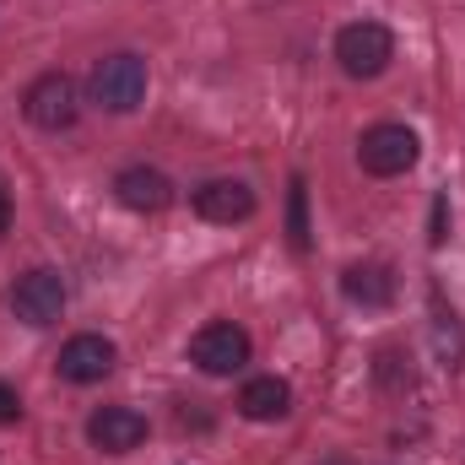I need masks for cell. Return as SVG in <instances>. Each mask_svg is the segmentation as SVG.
I'll use <instances>...</instances> for the list:
<instances>
[{
  "label": "cell",
  "instance_id": "1",
  "mask_svg": "<svg viewBox=\"0 0 465 465\" xmlns=\"http://www.w3.org/2000/svg\"><path fill=\"white\" fill-rule=\"evenodd\" d=\"M336 60H341V71L351 82H373L395 60V33L384 22H347L336 33Z\"/></svg>",
  "mask_w": 465,
  "mask_h": 465
},
{
  "label": "cell",
  "instance_id": "2",
  "mask_svg": "<svg viewBox=\"0 0 465 465\" xmlns=\"http://www.w3.org/2000/svg\"><path fill=\"white\" fill-rule=\"evenodd\" d=\"M87 93H93V104L109 109V114L141 109V104H146V60H141V54H109V60H98L93 76H87Z\"/></svg>",
  "mask_w": 465,
  "mask_h": 465
},
{
  "label": "cell",
  "instance_id": "3",
  "mask_svg": "<svg viewBox=\"0 0 465 465\" xmlns=\"http://www.w3.org/2000/svg\"><path fill=\"white\" fill-rule=\"evenodd\" d=\"M417 157H422V141H417L411 124H373V130H362V141H357V163H362L373 179H395V173L417 168Z\"/></svg>",
  "mask_w": 465,
  "mask_h": 465
},
{
  "label": "cell",
  "instance_id": "4",
  "mask_svg": "<svg viewBox=\"0 0 465 465\" xmlns=\"http://www.w3.org/2000/svg\"><path fill=\"white\" fill-rule=\"evenodd\" d=\"M22 114H27V124H38V130H71L76 114H82V93H76V82L65 71H44L22 93Z\"/></svg>",
  "mask_w": 465,
  "mask_h": 465
},
{
  "label": "cell",
  "instance_id": "5",
  "mask_svg": "<svg viewBox=\"0 0 465 465\" xmlns=\"http://www.w3.org/2000/svg\"><path fill=\"white\" fill-rule=\"evenodd\" d=\"M190 362H195L201 373H212V379H228V373H238V368L249 362V331L232 325V320L201 325V331L190 336Z\"/></svg>",
  "mask_w": 465,
  "mask_h": 465
},
{
  "label": "cell",
  "instance_id": "6",
  "mask_svg": "<svg viewBox=\"0 0 465 465\" xmlns=\"http://www.w3.org/2000/svg\"><path fill=\"white\" fill-rule=\"evenodd\" d=\"M11 309H16L22 325H54V320L65 314V282H60V271L33 265L27 276H16V287H11Z\"/></svg>",
  "mask_w": 465,
  "mask_h": 465
},
{
  "label": "cell",
  "instance_id": "7",
  "mask_svg": "<svg viewBox=\"0 0 465 465\" xmlns=\"http://www.w3.org/2000/svg\"><path fill=\"white\" fill-rule=\"evenodd\" d=\"M87 439H93V450H104V455H130V450L146 444V417H141L135 406H98V411L87 417Z\"/></svg>",
  "mask_w": 465,
  "mask_h": 465
},
{
  "label": "cell",
  "instance_id": "8",
  "mask_svg": "<svg viewBox=\"0 0 465 465\" xmlns=\"http://www.w3.org/2000/svg\"><path fill=\"white\" fill-rule=\"evenodd\" d=\"M114 195L124 212H141V217H157V212H168L173 206V179L163 173V168H146V163H135V168H124L114 179Z\"/></svg>",
  "mask_w": 465,
  "mask_h": 465
},
{
  "label": "cell",
  "instance_id": "9",
  "mask_svg": "<svg viewBox=\"0 0 465 465\" xmlns=\"http://www.w3.org/2000/svg\"><path fill=\"white\" fill-rule=\"evenodd\" d=\"M114 362H119L114 341L87 331V336H71V341L60 347V362H54V368H60V379H71V384H98Z\"/></svg>",
  "mask_w": 465,
  "mask_h": 465
},
{
  "label": "cell",
  "instance_id": "10",
  "mask_svg": "<svg viewBox=\"0 0 465 465\" xmlns=\"http://www.w3.org/2000/svg\"><path fill=\"white\" fill-rule=\"evenodd\" d=\"M195 212L206 217V223H249L254 217V190L243 184V179H206L201 190H195Z\"/></svg>",
  "mask_w": 465,
  "mask_h": 465
},
{
  "label": "cell",
  "instance_id": "11",
  "mask_svg": "<svg viewBox=\"0 0 465 465\" xmlns=\"http://www.w3.org/2000/svg\"><path fill=\"white\" fill-rule=\"evenodd\" d=\"M238 411H243L249 422H276V417L292 411V384L276 379V373H260V379H249V384L238 390Z\"/></svg>",
  "mask_w": 465,
  "mask_h": 465
},
{
  "label": "cell",
  "instance_id": "12",
  "mask_svg": "<svg viewBox=\"0 0 465 465\" xmlns=\"http://www.w3.org/2000/svg\"><path fill=\"white\" fill-rule=\"evenodd\" d=\"M341 292H347L351 303H362V309H384V303H395V271L379 265V260L347 265L341 271Z\"/></svg>",
  "mask_w": 465,
  "mask_h": 465
},
{
  "label": "cell",
  "instance_id": "13",
  "mask_svg": "<svg viewBox=\"0 0 465 465\" xmlns=\"http://www.w3.org/2000/svg\"><path fill=\"white\" fill-rule=\"evenodd\" d=\"M287 228H292V249L303 254L309 249V184L292 179V195H287Z\"/></svg>",
  "mask_w": 465,
  "mask_h": 465
},
{
  "label": "cell",
  "instance_id": "14",
  "mask_svg": "<svg viewBox=\"0 0 465 465\" xmlns=\"http://www.w3.org/2000/svg\"><path fill=\"white\" fill-rule=\"evenodd\" d=\"M11 422H22V395L11 384H0V428H11Z\"/></svg>",
  "mask_w": 465,
  "mask_h": 465
},
{
  "label": "cell",
  "instance_id": "15",
  "mask_svg": "<svg viewBox=\"0 0 465 465\" xmlns=\"http://www.w3.org/2000/svg\"><path fill=\"white\" fill-rule=\"evenodd\" d=\"M444 212H450V206H444V195H439V201H433V232H428L433 243H444V238H450V228H444Z\"/></svg>",
  "mask_w": 465,
  "mask_h": 465
},
{
  "label": "cell",
  "instance_id": "16",
  "mask_svg": "<svg viewBox=\"0 0 465 465\" xmlns=\"http://www.w3.org/2000/svg\"><path fill=\"white\" fill-rule=\"evenodd\" d=\"M11 228V190H5V179H0V232Z\"/></svg>",
  "mask_w": 465,
  "mask_h": 465
}]
</instances>
